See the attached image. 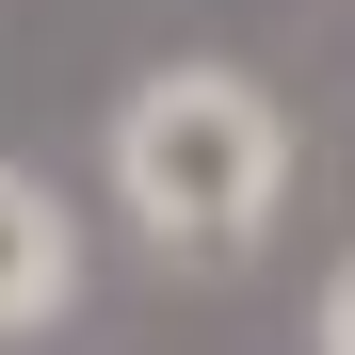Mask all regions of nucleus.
Returning <instances> with one entry per match:
<instances>
[{"instance_id":"nucleus-3","label":"nucleus","mask_w":355,"mask_h":355,"mask_svg":"<svg viewBox=\"0 0 355 355\" xmlns=\"http://www.w3.org/2000/svg\"><path fill=\"white\" fill-rule=\"evenodd\" d=\"M323 355H355V259H339V291H323Z\"/></svg>"},{"instance_id":"nucleus-2","label":"nucleus","mask_w":355,"mask_h":355,"mask_svg":"<svg viewBox=\"0 0 355 355\" xmlns=\"http://www.w3.org/2000/svg\"><path fill=\"white\" fill-rule=\"evenodd\" d=\"M65 291H81V243H65V194L0 162V339H17V323H49Z\"/></svg>"},{"instance_id":"nucleus-1","label":"nucleus","mask_w":355,"mask_h":355,"mask_svg":"<svg viewBox=\"0 0 355 355\" xmlns=\"http://www.w3.org/2000/svg\"><path fill=\"white\" fill-rule=\"evenodd\" d=\"M275 178H291V130H275V97L226 81V65H162L113 113V194L146 210L162 259H243L259 210H275Z\"/></svg>"}]
</instances>
